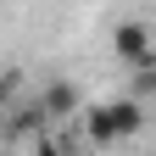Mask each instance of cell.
<instances>
[{"mask_svg":"<svg viewBox=\"0 0 156 156\" xmlns=\"http://www.w3.org/2000/svg\"><path fill=\"white\" fill-rule=\"evenodd\" d=\"M145 123V101H134V95H123V101H101L84 112V134L95 145H117V140H134Z\"/></svg>","mask_w":156,"mask_h":156,"instance_id":"1","label":"cell"},{"mask_svg":"<svg viewBox=\"0 0 156 156\" xmlns=\"http://www.w3.org/2000/svg\"><path fill=\"white\" fill-rule=\"evenodd\" d=\"M73 112H78V89L67 84V78L45 84V95H39V117H73Z\"/></svg>","mask_w":156,"mask_h":156,"instance_id":"3","label":"cell"},{"mask_svg":"<svg viewBox=\"0 0 156 156\" xmlns=\"http://www.w3.org/2000/svg\"><path fill=\"white\" fill-rule=\"evenodd\" d=\"M156 95V67H140L134 73V101H151Z\"/></svg>","mask_w":156,"mask_h":156,"instance_id":"4","label":"cell"},{"mask_svg":"<svg viewBox=\"0 0 156 156\" xmlns=\"http://www.w3.org/2000/svg\"><path fill=\"white\" fill-rule=\"evenodd\" d=\"M112 50H117V62H128L134 73L140 67H156V28L151 23H123L112 34Z\"/></svg>","mask_w":156,"mask_h":156,"instance_id":"2","label":"cell"},{"mask_svg":"<svg viewBox=\"0 0 156 156\" xmlns=\"http://www.w3.org/2000/svg\"><path fill=\"white\" fill-rule=\"evenodd\" d=\"M34 156H62V151H56L50 140H39V145H34Z\"/></svg>","mask_w":156,"mask_h":156,"instance_id":"5","label":"cell"}]
</instances>
